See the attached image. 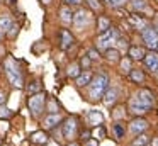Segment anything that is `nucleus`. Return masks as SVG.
I'll use <instances>...</instances> for the list:
<instances>
[{
	"label": "nucleus",
	"instance_id": "nucleus-1",
	"mask_svg": "<svg viewBox=\"0 0 158 146\" xmlns=\"http://www.w3.org/2000/svg\"><path fill=\"white\" fill-rule=\"evenodd\" d=\"M107 88H109V77L106 73H99L95 77H92V80H90V90H89L90 100L92 102L100 100Z\"/></svg>",
	"mask_w": 158,
	"mask_h": 146
},
{
	"label": "nucleus",
	"instance_id": "nucleus-2",
	"mask_svg": "<svg viewBox=\"0 0 158 146\" xmlns=\"http://www.w3.org/2000/svg\"><path fill=\"white\" fill-rule=\"evenodd\" d=\"M5 71H7V77H9V80H10V83L14 85L15 88L24 87L22 73H21V70H19L15 60H12V58H7V60H5Z\"/></svg>",
	"mask_w": 158,
	"mask_h": 146
},
{
	"label": "nucleus",
	"instance_id": "nucleus-3",
	"mask_svg": "<svg viewBox=\"0 0 158 146\" xmlns=\"http://www.w3.org/2000/svg\"><path fill=\"white\" fill-rule=\"evenodd\" d=\"M27 105H29V111H31L32 117L38 119L41 115V112L44 111V105H46V95L43 92H38V94L31 95L27 100Z\"/></svg>",
	"mask_w": 158,
	"mask_h": 146
},
{
	"label": "nucleus",
	"instance_id": "nucleus-4",
	"mask_svg": "<svg viewBox=\"0 0 158 146\" xmlns=\"http://www.w3.org/2000/svg\"><path fill=\"white\" fill-rule=\"evenodd\" d=\"M117 37H119L117 31L114 29V27H109L106 32H100L99 39H97V48H99V49H104V51L109 49V48L117 41Z\"/></svg>",
	"mask_w": 158,
	"mask_h": 146
},
{
	"label": "nucleus",
	"instance_id": "nucleus-5",
	"mask_svg": "<svg viewBox=\"0 0 158 146\" xmlns=\"http://www.w3.org/2000/svg\"><path fill=\"white\" fill-rule=\"evenodd\" d=\"M77 132H78V119L75 115H72L63 124V136H65V139L72 141V139L77 138Z\"/></svg>",
	"mask_w": 158,
	"mask_h": 146
},
{
	"label": "nucleus",
	"instance_id": "nucleus-6",
	"mask_svg": "<svg viewBox=\"0 0 158 146\" xmlns=\"http://www.w3.org/2000/svg\"><path fill=\"white\" fill-rule=\"evenodd\" d=\"M141 36H143V41L146 43L148 48H151V49H156L158 48V32H156L155 27L146 26L141 31Z\"/></svg>",
	"mask_w": 158,
	"mask_h": 146
},
{
	"label": "nucleus",
	"instance_id": "nucleus-7",
	"mask_svg": "<svg viewBox=\"0 0 158 146\" xmlns=\"http://www.w3.org/2000/svg\"><path fill=\"white\" fill-rule=\"evenodd\" d=\"M90 20H92V15H90L89 10L80 9L77 14H73V20H72V22L75 24V27H78V29H83V27H87V26L90 24Z\"/></svg>",
	"mask_w": 158,
	"mask_h": 146
},
{
	"label": "nucleus",
	"instance_id": "nucleus-8",
	"mask_svg": "<svg viewBox=\"0 0 158 146\" xmlns=\"http://www.w3.org/2000/svg\"><path fill=\"white\" fill-rule=\"evenodd\" d=\"M136 98L141 102L143 105H146L148 109H151L153 107V104H155V97H153V94H151L150 90H146V88H143V90H139L136 94Z\"/></svg>",
	"mask_w": 158,
	"mask_h": 146
},
{
	"label": "nucleus",
	"instance_id": "nucleus-9",
	"mask_svg": "<svg viewBox=\"0 0 158 146\" xmlns=\"http://www.w3.org/2000/svg\"><path fill=\"white\" fill-rule=\"evenodd\" d=\"M144 65H146V68L150 71H156L158 70V53L156 51H150V53L144 54L143 58Z\"/></svg>",
	"mask_w": 158,
	"mask_h": 146
},
{
	"label": "nucleus",
	"instance_id": "nucleus-10",
	"mask_svg": "<svg viewBox=\"0 0 158 146\" xmlns=\"http://www.w3.org/2000/svg\"><path fill=\"white\" fill-rule=\"evenodd\" d=\"M129 111L133 112L134 115H141V114H146V112L150 111V109H148L146 105L141 104V102L136 98V95H134V97L129 100Z\"/></svg>",
	"mask_w": 158,
	"mask_h": 146
},
{
	"label": "nucleus",
	"instance_id": "nucleus-11",
	"mask_svg": "<svg viewBox=\"0 0 158 146\" xmlns=\"http://www.w3.org/2000/svg\"><path fill=\"white\" fill-rule=\"evenodd\" d=\"M146 127H148V122L141 117L133 119V122L129 124V131L133 132V134H141V132L146 131Z\"/></svg>",
	"mask_w": 158,
	"mask_h": 146
},
{
	"label": "nucleus",
	"instance_id": "nucleus-12",
	"mask_svg": "<svg viewBox=\"0 0 158 146\" xmlns=\"http://www.w3.org/2000/svg\"><path fill=\"white\" fill-rule=\"evenodd\" d=\"M73 43H75V39H73L72 32L63 29L61 34H60V46H61V49H70L73 46Z\"/></svg>",
	"mask_w": 158,
	"mask_h": 146
},
{
	"label": "nucleus",
	"instance_id": "nucleus-13",
	"mask_svg": "<svg viewBox=\"0 0 158 146\" xmlns=\"http://www.w3.org/2000/svg\"><path fill=\"white\" fill-rule=\"evenodd\" d=\"M117 95H119V90H117V88H107L106 94H104V104H106L107 107H110V105L117 100Z\"/></svg>",
	"mask_w": 158,
	"mask_h": 146
},
{
	"label": "nucleus",
	"instance_id": "nucleus-14",
	"mask_svg": "<svg viewBox=\"0 0 158 146\" xmlns=\"http://www.w3.org/2000/svg\"><path fill=\"white\" fill-rule=\"evenodd\" d=\"M58 122H61V115L58 114V112H55V114H49L48 117L44 119V127L46 129H53L58 126Z\"/></svg>",
	"mask_w": 158,
	"mask_h": 146
},
{
	"label": "nucleus",
	"instance_id": "nucleus-15",
	"mask_svg": "<svg viewBox=\"0 0 158 146\" xmlns=\"http://www.w3.org/2000/svg\"><path fill=\"white\" fill-rule=\"evenodd\" d=\"M129 22L133 24V26L136 27L138 31H143L144 27L148 26V22H146V20H144L143 17H139V15H138V14H133V15L129 17Z\"/></svg>",
	"mask_w": 158,
	"mask_h": 146
},
{
	"label": "nucleus",
	"instance_id": "nucleus-16",
	"mask_svg": "<svg viewBox=\"0 0 158 146\" xmlns=\"http://www.w3.org/2000/svg\"><path fill=\"white\" fill-rule=\"evenodd\" d=\"M87 119H89L90 124H94V126H100V124H102V121H104V115L100 114L99 111H90L89 114H87Z\"/></svg>",
	"mask_w": 158,
	"mask_h": 146
},
{
	"label": "nucleus",
	"instance_id": "nucleus-17",
	"mask_svg": "<svg viewBox=\"0 0 158 146\" xmlns=\"http://www.w3.org/2000/svg\"><path fill=\"white\" fill-rule=\"evenodd\" d=\"M31 141L34 143V144H46L49 139H48V136H46V132L36 131V132H32V134H31Z\"/></svg>",
	"mask_w": 158,
	"mask_h": 146
},
{
	"label": "nucleus",
	"instance_id": "nucleus-18",
	"mask_svg": "<svg viewBox=\"0 0 158 146\" xmlns=\"http://www.w3.org/2000/svg\"><path fill=\"white\" fill-rule=\"evenodd\" d=\"M92 71H83V73H80L78 77L75 78V81H77V85L78 87H83V85H89L90 83V80H92Z\"/></svg>",
	"mask_w": 158,
	"mask_h": 146
},
{
	"label": "nucleus",
	"instance_id": "nucleus-19",
	"mask_svg": "<svg viewBox=\"0 0 158 146\" xmlns=\"http://www.w3.org/2000/svg\"><path fill=\"white\" fill-rule=\"evenodd\" d=\"M60 19H61V22L63 24H72V20H73V14H72V10L68 9V7H61V10H60Z\"/></svg>",
	"mask_w": 158,
	"mask_h": 146
},
{
	"label": "nucleus",
	"instance_id": "nucleus-20",
	"mask_svg": "<svg viewBox=\"0 0 158 146\" xmlns=\"http://www.w3.org/2000/svg\"><path fill=\"white\" fill-rule=\"evenodd\" d=\"M144 54H146V51H144L143 48H139V46L129 48V58L131 60H143Z\"/></svg>",
	"mask_w": 158,
	"mask_h": 146
},
{
	"label": "nucleus",
	"instance_id": "nucleus-21",
	"mask_svg": "<svg viewBox=\"0 0 158 146\" xmlns=\"http://www.w3.org/2000/svg\"><path fill=\"white\" fill-rule=\"evenodd\" d=\"M106 58H107V61H110V63H117V61L121 60V58H119V51L112 49V48L106 49Z\"/></svg>",
	"mask_w": 158,
	"mask_h": 146
},
{
	"label": "nucleus",
	"instance_id": "nucleus-22",
	"mask_svg": "<svg viewBox=\"0 0 158 146\" xmlns=\"http://www.w3.org/2000/svg\"><path fill=\"white\" fill-rule=\"evenodd\" d=\"M129 78L133 81H136V83H143L144 75H143V71H141V70H131L129 71Z\"/></svg>",
	"mask_w": 158,
	"mask_h": 146
},
{
	"label": "nucleus",
	"instance_id": "nucleus-23",
	"mask_svg": "<svg viewBox=\"0 0 158 146\" xmlns=\"http://www.w3.org/2000/svg\"><path fill=\"white\" fill-rule=\"evenodd\" d=\"M12 24H14V22H12V19H10L9 15L0 17V31H4V32H5V31H9Z\"/></svg>",
	"mask_w": 158,
	"mask_h": 146
},
{
	"label": "nucleus",
	"instance_id": "nucleus-24",
	"mask_svg": "<svg viewBox=\"0 0 158 146\" xmlns=\"http://www.w3.org/2000/svg\"><path fill=\"white\" fill-rule=\"evenodd\" d=\"M97 27H99V32H106V31L110 27V20L107 19V17L100 15L99 17V26H97Z\"/></svg>",
	"mask_w": 158,
	"mask_h": 146
},
{
	"label": "nucleus",
	"instance_id": "nucleus-25",
	"mask_svg": "<svg viewBox=\"0 0 158 146\" xmlns=\"http://www.w3.org/2000/svg\"><path fill=\"white\" fill-rule=\"evenodd\" d=\"M146 0H131V9L133 10H146Z\"/></svg>",
	"mask_w": 158,
	"mask_h": 146
},
{
	"label": "nucleus",
	"instance_id": "nucleus-26",
	"mask_svg": "<svg viewBox=\"0 0 158 146\" xmlns=\"http://www.w3.org/2000/svg\"><path fill=\"white\" fill-rule=\"evenodd\" d=\"M80 75V63H73L68 66V77L72 78H77Z\"/></svg>",
	"mask_w": 158,
	"mask_h": 146
},
{
	"label": "nucleus",
	"instance_id": "nucleus-27",
	"mask_svg": "<svg viewBox=\"0 0 158 146\" xmlns=\"http://www.w3.org/2000/svg\"><path fill=\"white\" fill-rule=\"evenodd\" d=\"M58 111H60L58 102H56L55 98H49V100H48V112H49V114H55V112H58Z\"/></svg>",
	"mask_w": 158,
	"mask_h": 146
},
{
	"label": "nucleus",
	"instance_id": "nucleus-28",
	"mask_svg": "<svg viewBox=\"0 0 158 146\" xmlns=\"http://www.w3.org/2000/svg\"><path fill=\"white\" fill-rule=\"evenodd\" d=\"M124 132H126L124 131V126L121 124V122H116V124H114V134H116V138L121 139L124 136Z\"/></svg>",
	"mask_w": 158,
	"mask_h": 146
},
{
	"label": "nucleus",
	"instance_id": "nucleus-29",
	"mask_svg": "<svg viewBox=\"0 0 158 146\" xmlns=\"http://www.w3.org/2000/svg\"><path fill=\"white\" fill-rule=\"evenodd\" d=\"M144 144H148V136H144V134H139L133 143V146H144Z\"/></svg>",
	"mask_w": 158,
	"mask_h": 146
},
{
	"label": "nucleus",
	"instance_id": "nucleus-30",
	"mask_svg": "<svg viewBox=\"0 0 158 146\" xmlns=\"http://www.w3.org/2000/svg\"><path fill=\"white\" fill-rule=\"evenodd\" d=\"M121 68H123L124 73H129L133 68H131V58H127V60H123L121 61Z\"/></svg>",
	"mask_w": 158,
	"mask_h": 146
},
{
	"label": "nucleus",
	"instance_id": "nucleus-31",
	"mask_svg": "<svg viewBox=\"0 0 158 146\" xmlns=\"http://www.w3.org/2000/svg\"><path fill=\"white\" fill-rule=\"evenodd\" d=\"M10 114H12V112L10 111H9V109L7 107H5V105L4 104H0V117H10Z\"/></svg>",
	"mask_w": 158,
	"mask_h": 146
},
{
	"label": "nucleus",
	"instance_id": "nucleus-32",
	"mask_svg": "<svg viewBox=\"0 0 158 146\" xmlns=\"http://www.w3.org/2000/svg\"><path fill=\"white\" fill-rule=\"evenodd\" d=\"M127 0H107V3H109L110 7H121V5H124Z\"/></svg>",
	"mask_w": 158,
	"mask_h": 146
},
{
	"label": "nucleus",
	"instance_id": "nucleus-33",
	"mask_svg": "<svg viewBox=\"0 0 158 146\" xmlns=\"http://www.w3.org/2000/svg\"><path fill=\"white\" fill-rule=\"evenodd\" d=\"M87 56H89L90 60H99V53H97V49H89Z\"/></svg>",
	"mask_w": 158,
	"mask_h": 146
},
{
	"label": "nucleus",
	"instance_id": "nucleus-34",
	"mask_svg": "<svg viewBox=\"0 0 158 146\" xmlns=\"http://www.w3.org/2000/svg\"><path fill=\"white\" fill-rule=\"evenodd\" d=\"M89 2V5L92 7L94 10H99L100 9V3H99V0H87Z\"/></svg>",
	"mask_w": 158,
	"mask_h": 146
},
{
	"label": "nucleus",
	"instance_id": "nucleus-35",
	"mask_svg": "<svg viewBox=\"0 0 158 146\" xmlns=\"http://www.w3.org/2000/svg\"><path fill=\"white\" fill-rule=\"evenodd\" d=\"M80 65H82L83 68H87V70H89V66H90V58H89V56H83V58H82V63H80Z\"/></svg>",
	"mask_w": 158,
	"mask_h": 146
},
{
	"label": "nucleus",
	"instance_id": "nucleus-36",
	"mask_svg": "<svg viewBox=\"0 0 158 146\" xmlns=\"http://www.w3.org/2000/svg\"><path fill=\"white\" fill-rule=\"evenodd\" d=\"M123 115H124V109L123 107H121V109H116V112H114V117H116V119H123Z\"/></svg>",
	"mask_w": 158,
	"mask_h": 146
},
{
	"label": "nucleus",
	"instance_id": "nucleus-37",
	"mask_svg": "<svg viewBox=\"0 0 158 146\" xmlns=\"http://www.w3.org/2000/svg\"><path fill=\"white\" fill-rule=\"evenodd\" d=\"M94 136H97V138H104V136H106V131H104L102 127H99L95 132H94Z\"/></svg>",
	"mask_w": 158,
	"mask_h": 146
},
{
	"label": "nucleus",
	"instance_id": "nucleus-38",
	"mask_svg": "<svg viewBox=\"0 0 158 146\" xmlns=\"http://www.w3.org/2000/svg\"><path fill=\"white\" fill-rule=\"evenodd\" d=\"M83 0H65V3L66 5H80Z\"/></svg>",
	"mask_w": 158,
	"mask_h": 146
},
{
	"label": "nucleus",
	"instance_id": "nucleus-39",
	"mask_svg": "<svg viewBox=\"0 0 158 146\" xmlns=\"http://www.w3.org/2000/svg\"><path fill=\"white\" fill-rule=\"evenodd\" d=\"M85 146H99V143H97V139H87Z\"/></svg>",
	"mask_w": 158,
	"mask_h": 146
},
{
	"label": "nucleus",
	"instance_id": "nucleus-40",
	"mask_svg": "<svg viewBox=\"0 0 158 146\" xmlns=\"http://www.w3.org/2000/svg\"><path fill=\"white\" fill-rule=\"evenodd\" d=\"M31 90H39V81H32V85H31V88H29V92Z\"/></svg>",
	"mask_w": 158,
	"mask_h": 146
},
{
	"label": "nucleus",
	"instance_id": "nucleus-41",
	"mask_svg": "<svg viewBox=\"0 0 158 146\" xmlns=\"http://www.w3.org/2000/svg\"><path fill=\"white\" fill-rule=\"evenodd\" d=\"M82 139H83V141H87V139H90V131H85V132H82Z\"/></svg>",
	"mask_w": 158,
	"mask_h": 146
},
{
	"label": "nucleus",
	"instance_id": "nucleus-42",
	"mask_svg": "<svg viewBox=\"0 0 158 146\" xmlns=\"http://www.w3.org/2000/svg\"><path fill=\"white\" fill-rule=\"evenodd\" d=\"M4 102H5V95L0 92V104H4Z\"/></svg>",
	"mask_w": 158,
	"mask_h": 146
},
{
	"label": "nucleus",
	"instance_id": "nucleus-43",
	"mask_svg": "<svg viewBox=\"0 0 158 146\" xmlns=\"http://www.w3.org/2000/svg\"><path fill=\"white\" fill-rule=\"evenodd\" d=\"M39 2H41V3H43V5H44V7H46V5H49V2H51V0H39Z\"/></svg>",
	"mask_w": 158,
	"mask_h": 146
},
{
	"label": "nucleus",
	"instance_id": "nucleus-44",
	"mask_svg": "<svg viewBox=\"0 0 158 146\" xmlns=\"http://www.w3.org/2000/svg\"><path fill=\"white\" fill-rule=\"evenodd\" d=\"M151 146H158V138L153 139V144H151Z\"/></svg>",
	"mask_w": 158,
	"mask_h": 146
},
{
	"label": "nucleus",
	"instance_id": "nucleus-45",
	"mask_svg": "<svg viewBox=\"0 0 158 146\" xmlns=\"http://www.w3.org/2000/svg\"><path fill=\"white\" fill-rule=\"evenodd\" d=\"M155 26H156L155 29H156V32H158V17H156V20H155Z\"/></svg>",
	"mask_w": 158,
	"mask_h": 146
},
{
	"label": "nucleus",
	"instance_id": "nucleus-46",
	"mask_svg": "<svg viewBox=\"0 0 158 146\" xmlns=\"http://www.w3.org/2000/svg\"><path fill=\"white\" fill-rule=\"evenodd\" d=\"M2 37H4V31H0V39H2Z\"/></svg>",
	"mask_w": 158,
	"mask_h": 146
},
{
	"label": "nucleus",
	"instance_id": "nucleus-47",
	"mask_svg": "<svg viewBox=\"0 0 158 146\" xmlns=\"http://www.w3.org/2000/svg\"><path fill=\"white\" fill-rule=\"evenodd\" d=\"M68 146H78V144H77V143H72V144H68Z\"/></svg>",
	"mask_w": 158,
	"mask_h": 146
},
{
	"label": "nucleus",
	"instance_id": "nucleus-48",
	"mask_svg": "<svg viewBox=\"0 0 158 146\" xmlns=\"http://www.w3.org/2000/svg\"><path fill=\"white\" fill-rule=\"evenodd\" d=\"M144 146H150V144H144Z\"/></svg>",
	"mask_w": 158,
	"mask_h": 146
},
{
	"label": "nucleus",
	"instance_id": "nucleus-49",
	"mask_svg": "<svg viewBox=\"0 0 158 146\" xmlns=\"http://www.w3.org/2000/svg\"><path fill=\"white\" fill-rule=\"evenodd\" d=\"M5 146H7V144H5Z\"/></svg>",
	"mask_w": 158,
	"mask_h": 146
}]
</instances>
